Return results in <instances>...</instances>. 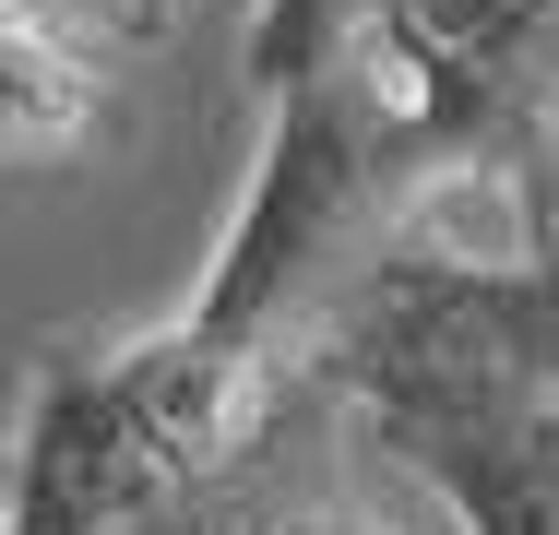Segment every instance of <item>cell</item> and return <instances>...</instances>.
<instances>
[{"mask_svg":"<svg viewBox=\"0 0 559 535\" xmlns=\"http://www.w3.org/2000/svg\"><path fill=\"white\" fill-rule=\"evenodd\" d=\"M393 203H405V131L369 107L357 72H322L298 96H262L250 191L226 214L203 286L167 310V333L226 357V369L310 381L322 333L345 321V298L393 250Z\"/></svg>","mask_w":559,"mask_h":535,"instance_id":"obj_1","label":"cell"},{"mask_svg":"<svg viewBox=\"0 0 559 535\" xmlns=\"http://www.w3.org/2000/svg\"><path fill=\"white\" fill-rule=\"evenodd\" d=\"M310 369L345 428L441 488L452 535H559V393L464 286L369 274Z\"/></svg>","mask_w":559,"mask_h":535,"instance_id":"obj_2","label":"cell"},{"mask_svg":"<svg viewBox=\"0 0 559 535\" xmlns=\"http://www.w3.org/2000/svg\"><path fill=\"white\" fill-rule=\"evenodd\" d=\"M96 96H108V72L72 36L0 24V155H72L96 131Z\"/></svg>","mask_w":559,"mask_h":535,"instance_id":"obj_3","label":"cell"},{"mask_svg":"<svg viewBox=\"0 0 559 535\" xmlns=\"http://www.w3.org/2000/svg\"><path fill=\"white\" fill-rule=\"evenodd\" d=\"M381 12L393 0H262L250 12V96H298V84L345 72Z\"/></svg>","mask_w":559,"mask_h":535,"instance_id":"obj_4","label":"cell"},{"mask_svg":"<svg viewBox=\"0 0 559 535\" xmlns=\"http://www.w3.org/2000/svg\"><path fill=\"white\" fill-rule=\"evenodd\" d=\"M274 535H405V524H357L345 500H310V512H286Z\"/></svg>","mask_w":559,"mask_h":535,"instance_id":"obj_5","label":"cell"},{"mask_svg":"<svg viewBox=\"0 0 559 535\" xmlns=\"http://www.w3.org/2000/svg\"><path fill=\"white\" fill-rule=\"evenodd\" d=\"M0 524H12V464H0Z\"/></svg>","mask_w":559,"mask_h":535,"instance_id":"obj_6","label":"cell"}]
</instances>
